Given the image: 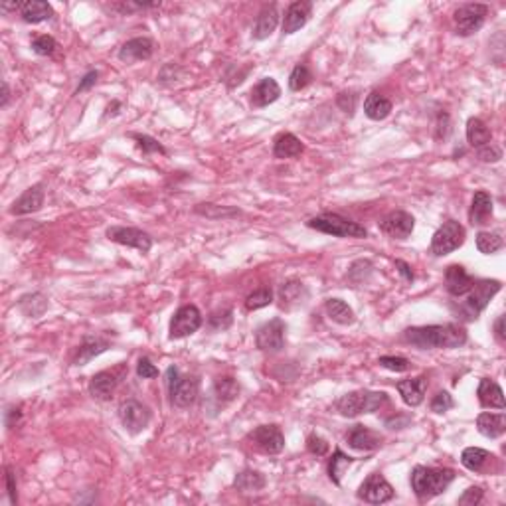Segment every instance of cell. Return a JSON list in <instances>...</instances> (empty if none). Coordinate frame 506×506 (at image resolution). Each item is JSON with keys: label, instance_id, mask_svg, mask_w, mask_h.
<instances>
[{"label": "cell", "instance_id": "cell-1", "mask_svg": "<svg viewBox=\"0 0 506 506\" xmlns=\"http://www.w3.org/2000/svg\"><path fill=\"white\" fill-rule=\"evenodd\" d=\"M406 343L418 346L421 350L431 348H459L467 343V330L461 325H430L410 326L403 333Z\"/></svg>", "mask_w": 506, "mask_h": 506}, {"label": "cell", "instance_id": "cell-2", "mask_svg": "<svg viewBox=\"0 0 506 506\" xmlns=\"http://www.w3.org/2000/svg\"><path fill=\"white\" fill-rule=\"evenodd\" d=\"M411 490L420 500H431L443 490H447L455 481V471L451 468H433L418 465L411 471Z\"/></svg>", "mask_w": 506, "mask_h": 506}, {"label": "cell", "instance_id": "cell-3", "mask_svg": "<svg viewBox=\"0 0 506 506\" xmlns=\"http://www.w3.org/2000/svg\"><path fill=\"white\" fill-rule=\"evenodd\" d=\"M386 403H388V396L384 392L356 390V392L343 396L335 403V408L344 418H356V415H362V413H374Z\"/></svg>", "mask_w": 506, "mask_h": 506}, {"label": "cell", "instance_id": "cell-4", "mask_svg": "<svg viewBox=\"0 0 506 506\" xmlns=\"http://www.w3.org/2000/svg\"><path fill=\"white\" fill-rule=\"evenodd\" d=\"M306 226L316 231L328 234V236H335V238H366L368 236V229L360 226L358 222L348 220V218H343L340 214H330V212L311 218L306 222Z\"/></svg>", "mask_w": 506, "mask_h": 506}, {"label": "cell", "instance_id": "cell-5", "mask_svg": "<svg viewBox=\"0 0 506 506\" xmlns=\"http://www.w3.org/2000/svg\"><path fill=\"white\" fill-rule=\"evenodd\" d=\"M502 289L500 281H490V279H483V281H475L473 289L467 293V301L461 305L459 313L465 316L467 321H477L478 315L487 309L490 303V299L497 295L498 291Z\"/></svg>", "mask_w": 506, "mask_h": 506}, {"label": "cell", "instance_id": "cell-6", "mask_svg": "<svg viewBox=\"0 0 506 506\" xmlns=\"http://www.w3.org/2000/svg\"><path fill=\"white\" fill-rule=\"evenodd\" d=\"M465 238H467V231L459 222H445L431 238V253L437 255V258L447 255L451 251L461 248L465 243Z\"/></svg>", "mask_w": 506, "mask_h": 506}, {"label": "cell", "instance_id": "cell-7", "mask_svg": "<svg viewBox=\"0 0 506 506\" xmlns=\"http://www.w3.org/2000/svg\"><path fill=\"white\" fill-rule=\"evenodd\" d=\"M202 326V313L196 305L180 306L174 315H172L171 328H168V338L178 340L186 336L194 335Z\"/></svg>", "mask_w": 506, "mask_h": 506}, {"label": "cell", "instance_id": "cell-8", "mask_svg": "<svg viewBox=\"0 0 506 506\" xmlns=\"http://www.w3.org/2000/svg\"><path fill=\"white\" fill-rule=\"evenodd\" d=\"M487 14V4H463V6L455 12V16H453L457 34H461V36H473V34H477L478 30L483 28Z\"/></svg>", "mask_w": 506, "mask_h": 506}, {"label": "cell", "instance_id": "cell-9", "mask_svg": "<svg viewBox=\"0 0 506 506\" xmlns=\"http://www.w3.org/2000/svg\"><path fill=\"white\" fill-rule=\"evenodd\" d=\"M119 420L123 423V427L131 435H137L149 427L151 423V410L143 406L141 401L127 400L119 406Z\"/></svg>", "mask_w": 506, "mask_h": 506}, {"label": "cell", "instance_id": "cell-10", "mask_svg": "<svg viewBox=\"0 0 506 506\" xmlns=\"http://www.w3.org/2000/svg\"><path fill=\"white\" fill-rule=\"evenodd\" d=\"M358 498L368 505H384L393 498V487L384 478L382 473H372L358 488Z\"/></svg>", "mask_w": 506, "mask_h": 506}, {"label": "cell", "instance_id": "cell-11", "mask_svg": "<svg viewBox=\"0 0 506 506\" xmlns=\"http://www.w3.org/2000/svg\"><path fill=\"white\" fill-rule=\"evenodd\" d=\"M107 238L119 243V246H127V248H134L139 251H151L153 248V238L139 228H125V226H111L107 229Z\"/></svg>", "mask_w": 506, "mask_h": 506}, {"label": "cell", "instance_id": "cell-12", "mask_svg": "<svg viewBox=\"0 0 506 506\" xmlns=\"http://www.w3.org/2000/svg\"><path fill=\"white\" fill-rule=\"evenodd\" d=\"M287 325L281 318H273L265 325H261L255 333V344L259 350L265 352H279L285 346Z\"/></svg>", "mask_w": 506, "mask_h": 506}, {"label": "cell", "instance_id": "cell-13", "mask_svg": "<svg viewBox=\"0 0 506 506\" xmlns=\"http://www.w3.org/2000/svg\"><path fill=\"white\" fill-rule=\"evenodd\" d=\"M249 439L261 453L268 455H279L285 449V435L281 433L277 425H259L249 433Z\"/></svg>", "mask_w": 506, "mask_h": 506}, {"label": "cell", "instance_id": "cell-14", "mask_svg": "<svg viewBox=\"0 0 506 506\" xmlns=\"http://www.w3.org/2000/svg\"><path fill=\"white\" fill-rule=\"evenodd\" d=\"M380 228L386 236H390L393 239H408L411 236V231L415 228V220L413 216L403 210L390 212L380 224Z\"/></svg>", "mask_w": 506, "mask_h": 506}, {"label": "cell", "instance_id": "cell-15", "mask_svg": "<svg viewBox=\"0 0 506 506\" xmlns=\"http://www.w3.org/2000/svg\"><path fill=\"white\" fill-rule=\"evenodd\" d=\"M198 390H200V384L194 376H180L178 382L168 388V396L176 408H190L198 398Z\"/></svg>", "mask_w": 506, "mask_h": 506}, {"label": "cell", "instance_id": "cell-16", "mask_svg": "<svg viewBox=\"0 0 506 506\" xmlns=\"http://www.w3.org/2000/svg\"><path fill=\"white\" fill-rule=\"evenodd\" d=\"M346 443L356 451H374L382 447L384 437L380 433L370 430V427L358 423V425H354V427L348 430V433H346Z\"/></svg>", "mask_w": 506, "mask_h": 506}, {"label": "cell", "instance_id": "cell-17", "mask_svg": "<svg viewBox=\"0 0 506 506\" xmlns=\"http://www.w3.org/2000/svg\"><path fill=\"white\" fill-rule=\"evenodd\" d=\"M154 44L151 38H133L125 42L119 50V59L125 64H133V62H143L153 57Z\"/></svg>", "mask_w": 506, "mask_h": 506}, {"label": "cell", "instance_id": "cell-18", "mask_svg": "<svg viewBox=\"0 0 506 506\" xmlns=\"http://www.w3.org/2000/svg\"><path fill=\"white\" fill-rule=\"evenodd\" d=\"M313 12V2L306 0H299L289 4V8L285 12V20H283V32L285 34H295L297 30H301L305 26Z\"/></svg>", "mask_w": 506, "mask_h": 506}, {"label": "cell", "instance_id": "cell-19", "mask_svg": "<svg viewBox=\"0 0 506 506\" xmlns=\"http://www.w3.org/2000/svg\"><path fill=\"white\" fill-rule=\"evenodd\" d=\"M475 285V279L468 275L465 268L461 265H449L445 271V287L453 297H465Z\"/></svg>", "mask_w": 506, "mask_h": 506}, {"label": "cell", "instance_id": "cell-20", "mask_svg": "<svg viewBox=\"0 0 506 506\" xmlns=\"http://www.w3.org/2000/svg\"><path fill=\"white\" fill-rule=\"evenodd\" d=\"M42 206H44V186H42V184H36V186L28 188V190L20 196L18 200L12 204L10 214H14V216H26V214L38 212Z\"/></svg>", "mask_w": 506, "mask_h": 506}, {"label": "cell", "instance_id": "cell-21", "mask_svg": "<svg viewBox=\"0 0 506 506\" xmlns=\"http://www.w3.org/2000/svg\"><path fill=\"white\" fill-rule=\"evenodd\" d=\"M306 297H309V291H306V287L301 283V281H287V283H283L281 285V289H279V305H281V309H285V311H293V309H297V306L305 305Z\"/></svg>", "mask_w": 506, "mask_h": 506}, {"label": "cell", "instance_id": "cell-22", "mask_svg": "<svg viewBox=\"0 0 506 506\" xmlns=\"http://www.w3.org/2000/svg\"><path fill=\"white\" fill-rule=\"evenodd\" d=\"M279 97H281V87L277 81L273 77H263L258 86L251 89V105L261 109L275 103Z\"/></svg>", "mask_w": 506, "mask_h": 506}, {"label": "cell", "instance_id": "cell-23", "mask_svg": "<svg viewBox=\"0 0 506 506\" xmlns=\"http://www.w3.org/2000/svg\"><path fill=\"white\" fill-rule=\"evenodd\" d=\"M478 401L483 408H495V410H505V392L497 382H493L490 378H481L477 390Z\"/></svg>", "mask_w": 506, "mask_h": 506}, {"label": "cell", "instance_id": "cell-24", "mask_svg": "<svg viewBox=\"0 0 506 506\" xmlns=\"http://www.w3.org/2000/svg\"><path fill=\"white\" fill-rule=\"evenodd\" d=\"M398 392H400L401 400L406 401L410 408H418L425 400V388H427V380L420 376L413 380H401L396 384Z\"/></svg>", "mask_w": 506, "mask_h": 506}, {"label": "cell", "instance_id": "cell-25", "mask_svg": "<svg viewBox=\"0 0 506 506\" xmlns=\"http://www.w3.org/2000/svg\"><path fill=\"white\" fill-rule=\"evenodd\" d=\"M490 218H493V198L487 192H475L473 202H471V210H468V222L473 226H485Z\"/></svg>", "mask_w": 506, "mask_h": 506}, {"label": "cell", "instance_id": "cell-26", "mask_svg": "<svg viewBox=\"0 0 506 506\" xmlns=\"http://www.w3.org/2000/svg\"><path fill=\"white\" fill-rule=\"evenodd\" d=\"M477 430L481 435H485L488 439H497L500 435H505L506 431V415L505 413H481L477 418Z\"/></svg>", "mask_w": 506, "mask_h": 506}, {"label": "cell", "instance_id": "cell-27", "mask_svg": "<svg viewBox=\"0 0 506 506\" xmlns=\"http://www.w3.org/2000/svg\"><path fill=\"white\" fill-rule=\"evenodd\" d=\"M117 376L109 370H103V372L96 374L89 382V393L99 401H107L111 396H113L115 388H117Z\"/></svg>", "mask_w": 506, "mask_h": 506}, {"label": "cell", "instance_id": "cell-28", "mask_svg": "<svg viewBox=\"0 0 506 506\" xmlns=\"http://www.w3.org/2000/svg\"><path fill=\"white\" fill-rule=\"evenodd\" d=\"M279 24V12L275 4H269L265 8L259 12L258 22L253 26V38L255 40H265L269 38Z\"/></svg>", "mask_w": 506, "mask_h": 506}, {"label": "cell", "instance_id": "cell-29", "mask_svg": "<svg viewBox=\"0 0 506 506\" xmlns=\"http://www.w3.org/2000/svg\"><path fill=\"white\" fill-rule=\"evenodd\" d=\"M364 113L372 121H384L388 115L392 113V101L388 97H384L378 91H372L364 101Z\"/></svg>", "mask_w": 506, "mask_h": 506}, {"label": "cell", "instance_id": "cell-30", "mask_svg": "<svg viewBox=\"0 0 506 506\" xmlns=\"http://www.w3.org/2000/svg\"><path fill=\"white\" fill-rule=\"evenodd\" d=\"M20 16L24 22L28 24H40V22H46L54 16V10L50 6L48 2L44 0H28L22 4V10H20Z\"/></svg>", "mask_w": 506, "mask_h": 506}, {"label": "cell", "instance_id": "cell-31", "mask_svg": "<svg viewBox=\"0 0 506 506\" xmlns=\"http://www.w3.org/2000/svg\"><path fill=\"white\" fill-rule=\"evenodd\" d=\"M239 396V384L234 378H220L216 380L212 388V400L216 401L218 408L228 406L229 401H234Z\"/></svg>", "mask_w": 506, "mask_h": 506}, {"label": "cell", "instance_id": "cell-32", "mask_svg": "<svg viewBox=\"0 0 506 506\" xmlns=\"http://www.w3.org/2000/svg\"><path fill=\"white\" fill-rule=\"evenodd\" d=\"M265 485H268L265 477L259 471H253V468H246L234 478V488L241 490V493H258V490H263Z\"/></svg>", "mask_w": 506, "mask_h": 506}, {"label": "cell", "instance_id": "cell-33", "mask_svg": "<svg viewBox=\"0 0 506 506\" xmlns=\"http://www.w3.org/2000/svg\"><path fill=\"white\" fill-rule=\"evenodd\" d=\"M467 141L473 149H481L485 144L493 143V133L485 121H481L478 117H471L467 121Z\"/></svg>", "mask_w": 506, "mask_h": 506}, {"label": "cell", "instance_id": "cell-34", "mask_svg": "<svg viewBox=\"0 0 506 506\" xmlns=\"http://www.w3.org/2000/svg\"><path fill=\"white\" fill-rule=\"evenodd\" d=\"M301 153H303V143L297 139L295 134L283 133L275 139V144H273L275 159H293V156H299Z\"/></svg>", "mask_w": 506, "mask_h": 506}, {"label": "cell", "instance_id": "cell-35", "mask_svg": "<svg viewBox=\"0 0 506 506\" xmlns=\"http://www.w3.org/2000/svg\"><path fill=\"white\" fill-rule=\"evenodd\" d=\"M493 455L487 449H481V447H467V449L461 453V463L463 467L473 471V473H483L485 467L488 465V461H493Z\"/></svg>", "mask_w": 506, "mask_h": 506}, {"label": "cell", "instance_id": "cell-36", "mask_svg": "<svg viewBox=\"0 0 506 506\" xmlns=\"http://www.w3.org/2000/svg\"><path fill=\"white\" fill-rule=\"evenodd\" d=\"M18 309L30 318H40L48 311V299L42 293H28V295L20 297Z\"/></svg>", "mask_w": 506, "mask_h": 506}, {"label": "cell", "instance_id": "cell-37", "mask_svg": "<svg viewBox=\"0 0 506 506\" xmlns=\"http://www.w3.org/2000/svg\"><path fill=\"white\" fill-rule=\"evenodd\" d=\"M109 343L101 340V338H86L84 344L79 346L77 356L74 358V366H86L89 360H93L96 356H99L101 352H105Z\"/></svg>", "mask_w": 506, "mask_h": 506}, {"label": "cell", "instance_id": "cell-38", "mask_svg": "<svg viewBox=\"0 0 506 506\" xmlns=\"http://www.w3.org/2000/svg\"><path fill=\"white\" fill-rule=\"evenodd\" d=\"M325 309L326 315L330 316V321H335L338 325H352L356 321L354 311L348 306V303H344L343 299H328Z\"/></svg>", "mask_w": 506, "mask_h": 506}, {"label": "cell", "instance_id": "cell-39", "mask_svg": "<svg viewBox=\"0 0 506 506\" xmlns=\"http://www.w3.org/2000/svg\"><path fill=\"white\" fill-rule=\"evenodd\" d=\"M354 461L356 459L350 457V455H344L340 449L335 451V455H333L330 463H328V477H330V481L335 483L336 487H340V478H343L344 471L350 467Z\"/></svg>", "mask_w": 506, "mask_h": 506}, {"label": "cell", "instance_id": "cell-40", "mask_svg": "<svg viewBox=\"0 0 506 506\" xmlns=\"http://www.w3.org/2000/svg\"><path fill=\"white\" fill-rule=\"evenodd\" d=\"M505 248V241L500 234H490V231H478L477 234V249L485 255H493Z\"/></svg>", "mask_w": 506, "mask_h": 506}, {"label": "cell", "instance_id": "cell-41", "mask_svg": "<svg viewBox=\"0 0 506 506\" xmlns=\"http://www.w3.org/2000/svg\"><path fill=\"white\" fill-rule=\"evenodd\" d=\"M196 214H202L210 220H218V218H231V216H238L239 210H229L218 204H198L196 206Z\"/></svg>", "mask_w": 506, "mask_h": 506}, {"label": "cell", "instance_id": "cell-42", "mask_svg": "<svg viewBox=\"0 0 506 506\" xmlns=\"http://www.w3.org/2000/svg\"><path fill=\"white\" fill-rule=\"evenodd\" d=\"M271 303H273V291L269 287H263V289H259V291L248 297L246 306H248V311H258V309H263Z\"/></svg>", "mask_w": 506, "mask_h": 506}, {"label": "cell", "instance_id": "cell-43", "mask_svg": "<svg viewBox=\"0 0 506 506\" xmlns=\"http://www.w3.org/2000/svg\"><path fill=\"white\" fill-rule=\"evenodd\" d=\"M311 79H313V76H311L309 67L295 66V69L289 76V87H291V91H301V89H305L311 84Z\"/></svg>", "mask_w": 506, "mask_h": 506}, {"label": "cell", "instance_id": "cell-44", "mask_svg": "<svg viewBox=\"0 0 506 506\" xmlns=\"http://www.w3.org/2000/svg\"><path fill=\"white\" fill-rule=\"evenodd\" d=\"M56 48L57 42L52 36H48V34H42V36L34 38V42H32V50L38 56H52L56 52Z\"/></svg>", "mask_w": 506, "mask_h": 506}, {"label": "cell", "instance_id": "cell-45", "mask_svg": "<svg viewBox=\"0 0 506 506\" xmlns=\"http://www.w3.org/2000/svg\"><path fill=\"white\" fill-rule=\"evenodd\" d=\"M133 139L137 141V144H139V149L143 151L144 154H151V153H159V154H166V151H164V146L156 139H153V137H149V134H133Z\"/></svg>", "mask_w": 506, "mask_h": 506}, {"label": "cell", "instance_id": "cell-46", "mask_svg": "<svg viewBox=\"0 0 506 506\" xmlns=\"http://www.w3.org/2000/svg\"><path fill=\"white\" fill-rule=\"evenodd\" d=\"M378 364L386 368V370H392V372H406L410 370V360L401 358V356H380Z\"/></svg>", "mask_w": 506, "mask_h": 506}, {"label": "cell", "instance_id": "cell-47", "mask_svg": "<svg viewBox=\"0 0 506 506\" xmlns=\"http://www.w3.org/2000/svg\"><path fill=\"white\" fill-rule=\"evenodd\" d=\"M372 273V263L370 261H356L350 271H348V279L354 283H362L368 279V275Z\"/></svg>", "mask_w": 506, "mask_h": 506}, {"label": "cell", "instance_id": "cell-48", "mask_svg": "<svg viewBox=\"0 0 506 506\" xmlns=\"http://www.w3.org/2000/svg\"><path fill=\"white\" fill-rule=\"evenodd\" d=\"M477 154L483 163H498V161L502 159V149L497 146L495 143H488L485 144V146L477 149Z\"/></svg>", "mask_w": 506, "mask_h": 506}, {"label": "cell", "instance_id": "cell-49", "mask_svg": "<svg viewBox=\"0 0 506 506\" xmlns=\"http://www.w3.org/2000/svg\"><path fill=\"white\" fill-rule=\"evenodd\" d=\"M306 449H309V453L316 455V457H323V455H326V451H328V443H326L321 435L311 433V435L306 437Z\"/></svg>", "mask_w": 506, "mask_h": 506}, {"label": "cell", "instance_id": "cell-50", "mask_svg": "<svg viewBox=\"0 0 506 506\" xmlns=\"http://www.w3.org/2000/svg\"><path fill=\"white\" fill-rule=\"evenodd\" d=\"M453 406H455V401H453L449 392H439L431 400V411H435V413H445V411H449Z\"/></svg>", "mask_w": 506, "mask_h": 506}, {"label": "cell", "instance_id": "cell-51", "mask_svg": "<svg viewBox=\"0 0 506 506\" xmlns=\"http://www.w3.org/2000/svg\"><path fill=\"white\" fill-rule=\"evenodd\" d=\"M483 500V488L481 487H468L461 497H459V505L461 506H477Z\"/></svg>", "mask_w": 506, "mask_h": 506}, {"label": "cell", "instance_id": "cell-52", "mask_svg": "<svg viewBox=\"0 0 506 506\" xmlns=\"http://www.w3.org/2000/svg\"><path fill=\"white\" fill-rule=\"evenodd\" d=\"M210 325L214 330H224L231 325V309H226L224 313H214L210 316Z\"/></svg>", "mask_w": 506, "mask_h": 506}, {"label": "cell", "instance_id": "cell-53", "mask_svg": "<svg viewBox=\"0 0 506 506\" xmlns=\"http://www.w3.org/2000/svg\"><path fill=\"white\" fill-rule=\"evenodd\" d=\"M137 374H139V378L146 380V378H156L159 370H156V366L149 358H141L139 364H137Z\"/></svg>", "mask_w": 506, "mask_h": 506}, {"label": "cell", "instance_id": "cell-54", "mask_svg": "<svg viewBox=\"0 0 506 506\" xmlns=\"http://www.w3.org/2000/svg\"><path fill=\"white\" fill-rule=\"evenodd\" d=\"M338 107L343 109L344 113L352 115L356 109V96L354 93H340L338 96Z\"/></svg>", "mask_w": 506, "mask_h": 506}, {"label": "cell", "instance_id": "cell-55", "mask_svg": "<svg viewBox=\"0 0 506 506\" xmlns=\"http://www.w3.org/2000/svg\"><path fill=\"white\" fill-rule=\"evenodd\" d=\"M6 490H8L10 502L16 505V483H14V473L10 467H6Z\"/></svg>", "mask_w": 506, "mask_h": 506}, {"label": "cell", "instance_id": "cell-56", "mask_svg": "<svg viewBox=\"0 0 506 506\" xmlns=\"http://www.w3.org/2000/svg\"><path fill=\"white\" fill-rule=\"evenodd\" d=\"M97 77H99V74H97V71H89V74H87V76L81 79V84L77 86V93H79V91H86V89H89L91 86H96Z\"/></svg>", "mask_w": 506, "mask_h": 506}, {"label": "cell", "instance_id": "cell-57", "mask_svg": "<svg viewBox=\"0 0 506 506\" xmlns=\"http://www.w3.org/2000/svg\"><path fill=\"white\" fill-rule=\"evenodd\" d=\"M495 336L500 344H505V316H498L497 323H495Z\"/></svg>", "mask_w": 506, "mask_h": 506}, {"label": "cell", "instance_id": "cell-58", "mask_svg": "<svg viewBox=\"0 0 506 506\" xmlns=\"http://www.w3.org/2000/svg\"><path fill=\"white\" fill-rule=\"evenodd\" d=\"M396 268H398V271H400L401 275H403V279H406V281H413V273H411L410 265H408L406 261L398 259V261H396Z\"/></svg>", "mask_w": 506, "mask_h": 506}, {"label": "cell", "instance_id": "cell-59", "mask_svg": "<svg viewBox=\"0 0 506 506\" xmlns=\"http://www.w3.org/2000/svg\"><path fill=\"white\" fill-rule=\"evenodd\" d=\"M8 99H10V89H8V84L4 81V84H2V101H0V107L8 105Z\"/></svg>", "mask_w": 506, "mask_h": 506}]
</instances>
